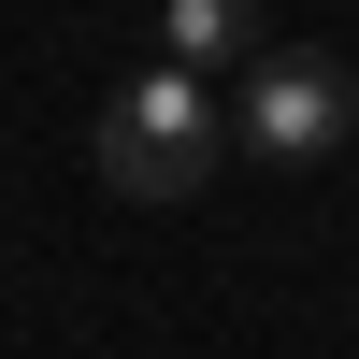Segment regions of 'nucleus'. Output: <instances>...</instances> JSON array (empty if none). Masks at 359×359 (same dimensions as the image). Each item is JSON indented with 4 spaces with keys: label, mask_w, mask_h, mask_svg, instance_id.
<instances>
[{
    "label": "nucleus",
    "mask_w": 359,
    "mask_h": 359,
    "mask_svg": "<svg viewBox=\"0 0 359 359\" xmlns=\"http://www.w3.org/2000/svg\"><path fill=\"white\" fill-rule=\"evenodd\" d=\"M230 130H245L259 158H331V144H345V57H316V43H259L245 86H230Z\"/></svg>",
    "instance_id": "obj_2"
},
{
    "label": "nucleus",
    "mask_w": 359,
    "mask_h": 359,
    "mask_svg": "<svg viewBox=\"0 0 359 359\" xmlns=\"http://www.w3.org/2000/svg\"><path fill=\"white\" fill-rule=\"evenodd\" d=\"M158 57L172 72H245L259 57V0H158Z\"/></svg>",
    "instance_id": "obj_3"
},
{
    "label": "nucleus",
    "mask_w": 359,
    "mask_h": 359,
    "mask_svg": "<svg viewBox=\"0 0 359 359\" xmlns=\"http://www.w3.org/2000/svg\"><path fill=\"white\" fill-rule=\"evenodd\" d=\"M216 144H230V115H216V72H130L101 101V187L115 201H201L216 187Z\"/></svg>",
    "instance_id": "obj_1"
}]
</instances>
